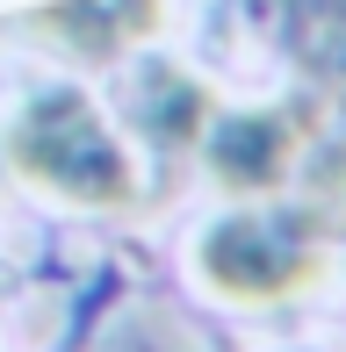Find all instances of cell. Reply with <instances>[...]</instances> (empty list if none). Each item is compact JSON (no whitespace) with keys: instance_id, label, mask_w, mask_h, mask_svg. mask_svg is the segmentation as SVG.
<instances>
[{"instance_id":"3","label":"cell","mask_w":346,"mask_h":352,"mask_svg":"<svg viewBox=\"0 0 346 352\" xmlns=\"http://www.w3.org/2000/svg\"><path fill=\"white\" fill-rule=\"evenodd\" d=\"M310 108L281 101V108H245V116H210L202 130V158H210L216 187L231 195H267L296 173V151L310 144Z\"/></svg>"},{"instance_id":"4","label":"cell","mask_w":346,"mask_h":352,"mask_svg":"<svg viewBox=\"0 0 346 352\" xmlns=\"http://www.w3.org/2000/svg\"><path fill=\"white\" fill-rule=\"evenodd\" d=\"M274 36L289 43V58H303L310 79L346 87V0H267Z\"/></svg>"},{"instance_id":"1","label":"cell","mask_w":346,"mask_h":352,"mask_svg":"<svg viewBox=\"0 0 346 352\" xmlns=\"http://www.w3.org/2000/svg\"><path fill=\"white\" fill-rule=\"evenodd\" d=\"M0 151L37 195L72 201V209H130L137 201V166L116 122L87 101L80 87H51L0 130Z\"/></svg>"},{"instance_id":"2","label":"cell","mask_w":346,"mask_h":352,"mask_svg":"<svg viewBox=\"0 0 346 352\" xmlns=\"http://www.w3.org/2000/svg\"><path fill=\"white\" fill-rule=\"evenodd\" d=\"M195 274L231 302H281L325 274V216H224L202 230Z\"/></svg>"},{"instance_id":"5","label":"cell","mask_w":346,"mask_h":352,"mask_svg":"<svg viewBox=\"0 0 346 352\" xmlns=\"http://www.w3.org/2000/svg\"><path fill=\"white\" fill-rule=\"evenodd\" d=\"M152 22H159V0H58V8L43 14V29H51L58 43H72V51H87V58L123 51V43L145 36Z\"/></svg>"}]
</instances>
